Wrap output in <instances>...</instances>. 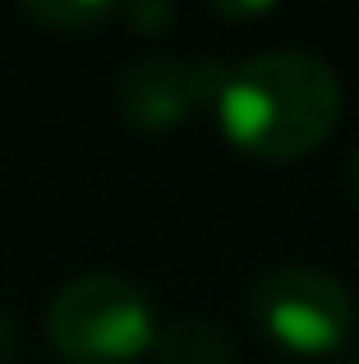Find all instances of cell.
I'll return each mask as SVG.
<instances>
[{
    "label": "cell",
    "instance_id": "7a4b0ae2",
    "mask_svg": "<svg viewBox=\"0 0 359 364\" xmlns=\"http://www.w3.org/2000/svg\"><path fill=\"white\" fill-rule=\"evenodd\" d=\"M46 332L74 364H125L157 341L153 304L116 272H88L60 286L46 309Z\"/></svg>",
    "mask_w": 359,
    "mask_h": 364
},
{
    "label": "cell",
    "instance_id": "52a82bcc",
    "mask_svg": "<svg viewBox=\"0 0 359 364\" xmlns=\"http://www.w3.org/2000/svg\"><path fill=\"white\" fill-rule=\"evenodd\" d=\"M9 355H14V328H9V318L0 314V364H9Z\"/></svg>",
    "mask_w": 359,
    "mask_h": 364
},
{
    "label": "cell",
    "instance_id": "8992f818",
    "mask_svg": "<svg viewBox=\"0 0 359 364\" xmlns=\"http://www.w3.org/2000/svg\"><path fill=\"white\" fill-rule=\"evenodd\" d=\"M28 14L33 18H46V23H65V28H92L101 23V18H111V5L106 0H97V5H28Z\"/></svg>",
    "mask_w": 359,
    "mask_h": 364
},
{
    "label": "cell",
    "instance_id": "277c9868",
    "mask_svg": "<svg viewBox=\"0 0 359 364\" xmlns=\"http://www.w3.org/2000/svg\"><path fill=\"white\" fill-rule=\"evenodd\" d=\"M216 79L207 70H198V65H184V60H138L120 74L116 107L125 111V120L143 124V129H171L194 107L212 102Z\"/></svg>",
    "mask_w": 359,
    "mask_h": 364
},
{
    "label": "cell",
    "instance_id": "3957f363",
    "mask_svg": "<svg viewBox=\"0 0 359 364\" xmlns=\"http://www.w3.org/2000/svg\"><path fill=\"white\" fill-rule=\"evenodd\" d=\"M253 318L277 346L295 355H327L350 337L355 304L336 277L304 263H277L253 282Z\"/></svg>",
    "mask_w": 359,
    "mask_h": 364
},
{
    "label": "cell",
    "instance_id": "6da1fadb",
    "mask_svg": "<svg viewBox=\"0 0 359 364\" xmlns=\"http://www.w3.org/2000/svg\"><path fill=\"white\" fill-rule=\"evenodd\" d=\"M216 124L253 157H304L341 116V83L332 65L309 51H267L221 70L212 92Z\"/></svg>",
    "mask_w": 359,
    "mask_h": 364
},
{
    "label": "cell",
    "instance_id": "ba28073f",
    "mask_svg": "<svg viewBox=\"0 0 359 364\" xmlns=\"http://www.w3.org/2000/svg\"><path fill=\"white\" fill-rule=\"evenodd\" d=\"M355 198H359V152H355Z\"/></svg>",
    "mask_w": 359,
    "mask_h": 364
},
{
    "label": "cell",
    "instance_id": "5b68a950",
    "mask_svg": "<svg viewBox=\"0 0 359 364\" xmlns=\"http://www.w3.org/2000/svg\"><path fill=\"white\" fill-rule=\"evenodd\" d=\"M157 355L166 364H235V346L221 328L203 318H180L171 328H157Z\"/></svg>",
    "mask_w": 359,
    "mask_h": 364
}]
</instances>
